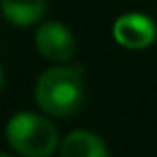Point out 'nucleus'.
I'll list each match as a JSON object with an SVG mask.
<instances>
[{
	"label": "nucleus",
	"instance_id": "nucleus-7",
	"mask_svg": "<svg viewBox=\"0 0 157 157\" xmlns=\"http://www.w3.org/2000/svg\"><path fill=\"white\" fill-rule=\"evenodd\" d=\"M5 88V71H2V65H0V93Z\"/></svg>",
	"mask_w": 157,
	"mask_h": 157
},
{
	"label": "nucleus",
	"instance_id": "nucleus-2",
	"mask_svg": "<svg viewBox=\"0 0 157 157\" xmlns=\"http://www.w3.org/2000/svg\"><path fill=\"white\" fill-rule=\"evenodd\" d=\"M9 146L22 157H50L60 148L56 125L37 112H17L5 129Z\"/></svg>",
	"mask_w": 157,
	"mask_h": 157
},
{
	"label": "nucleus",
	"instance_id": "nucleus-5",
	"mask_svg": "<svg viewBox=\"0 0 157 157\" xmlns=\"http://www.w3.org/2000/svg\"><path fill=\"white\" fill-rule=\"evenodd\" d=\"M60 157H110L108 144L95 131L78 129L65 136L60 142Z\"/></svg>",
	"mask_w": 157,
	"mask_h": 157
},
{
	"label": "nucleus",
	"instance_id": "nucleus-8",
	"mask_svg": "<svg viewBox=\"0 0 157 157\" xmlns=\"http://www.w3.org/2000/svg\"><path fill=\"white\" fill-rule=\"evenodd\" d=\"M0 157H13V155H9V153H2V151H0Z\"/></svg>",
	"mask_w": 157,
	"mask_h": 157
},
{
	"label": "nucleus",
	"instance_id": "nucleus-1",
	"mask_svg": "<svg viewBox=\"0 0 157 157\" xmlns=\"http://www.w3.org/2000/svg\"><path fill=\"white\" fill-rule=\"evenodd\" d=\"M35 101L48 116H73L84 103L82 67L65 63L45 69L35 84Z\"/></svg>",
	"mask_w": 157,
	"mask_h": 157
},
{
	"label": "nucleus",
	"instance_id": "nucleus-3",
	"mask_svg": "<svg viewBox=\"0 0 157 157\" xmlns=\"http://www.w3.org/2000/svg\"><path fill=\"white\" fill-rule=\"evenodd\" d=\"M35 45H37V52L48 58L50 63H56V65H65L69 63L73 56H75V37L73 33L60 24V22H43L37 33H35Z\"/></svg>",
	"mask_w": 157,
	"mask_h": 157
},
{
	"label": "nucleus",
	"instance_id": "nucleus-6",
	"mask_svg": "<svg viewBox=\"0 0 157 157\" xmlns=\"http://www.w3.org/2000/svg\"><path fill=\"white\" fill-rule=\"evenodd\" d=\"M48 9V0H0L2 17L20 28L33 26L43 20Z\"/></svg>",
	"mask_w": 157,
	"mask_h": 157
},
{
	"label": "nucleus",
	"instance_id": "nucleus-4",
	"mask_svg": "<svg viewBox=\"0 0 157 157\" xmlns=\"http://www.w3.org/2000/svg\"><path fill=\"white\" fill-rule=\"evenodd\" d=\"M112 37L118 45L127 50H144L153 45L157 37V26L144 13H125L114 22Z\"/></svg>",
	"mask_w": 157,
	"mask_h": 157
}]
</instances>
